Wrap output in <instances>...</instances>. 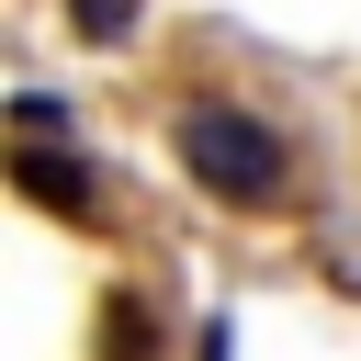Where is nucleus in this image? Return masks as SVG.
Instances as JSON below:
<instances>
[{"mask_svg": "<svg viewBox=\"0 0 361 361\" xmlns=\"http://www.w3.org/2000/svg\"><path fill=\"white\" fill-rule=\"evenodd\" d=\"M11 180H23L34 203H56V214H102V169H90V158H56V147H23V158H11Z\"/></svg>", "mask_w": 361, "mask_h": 361, "instance_id": "2", "label": "nucleus"}, {"mask_svg": "<svg viewBox=\"0 0 361 361\" xmlns=\"http://www.w3.org/2000/svg\"><path fill=\"white\" fill-rule=\"evenodd\" d=\"M180 169L214 192V203H271L282 192V135L259 124V113H237V102H192L180 113Z\"/></svg>", "mask_w": 361, "mask_h": 361, "instance_id": "1", "label": "nucleus"}, {"mask_svg": "<svg viewBox=\"0 0 361 361\" xmlns=\"http://www.w3.org/2000/svg\"><path fill=\"white\" fill-rule=\"evenodd\" d=\"M68 23H79L90 45H124V34H135V0H68Z\"/></svg>", "mask_w": 361, "mask_h": 361, "instance_id": "3", "label": "nucleus"}]
</instances>
